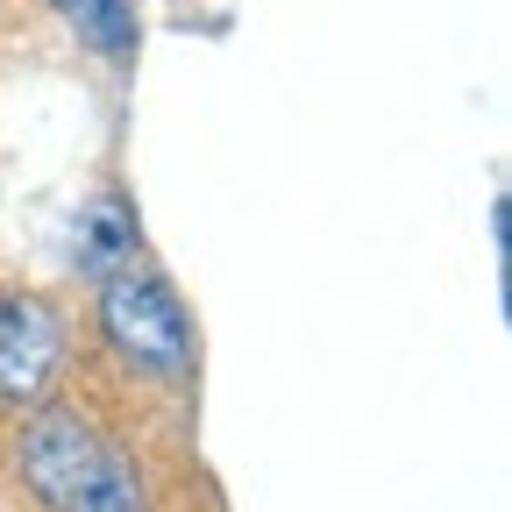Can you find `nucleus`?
<instances>
[{"instance_id": "3", "label": "nucleus", "mask_w": 512, "mask_h": 512, "mask_svg": "<svg viewBox=\"0 0 512 512\" xmlns=\"http://www.w3.org/2000/svg\"><path fill=\"white\" fill-rule=\"evenodd\" d=\"M64 320L36 292H0V406H43L64 377Z\"/></svg>"}, {"instance_id": "4", "label": "nucleus", "mask_w": 512, "mask_h": 512, "mask_svg": "<svg viewBox=\"0 0 512 512\" xmlns=\"http://www.w3.org/2000/svg\"><path fill=\"white\" fill-rule=\"evenodd\" d=\"M136 256H143V228H136V214H128L121 192H93V200H79V214H72V271L86 285L128 271Z\"/></svg>"}, {"instance_id": "5", "label": "nucleus", "mask_w": 512, "mask_h": 512, "mask_svg": "<svg viewBox=\"0 0 512 512\" xmlns=\"http://www.w3.org/2000/svg\"><path fill=\"white\" fill-rule=\"evenodd\" d=\"M50 8L79 29V43H93L100 57H136V0H50Z\"/></svg>"}, {"instance_id": "1", "label": "nucleus", "mask_w": 512, "mask_h": 512, "mask_svg": "<svg viewBox=\"0 0 512 512\" xmlns=\"http://www.w3.org/2000/svg\"><path fill=\"white\" fill-rule=\"evenodd\" d=\"M15 470L43 512H150L136 456L86 406H64V399L29 406L15 434Z\"/></svg>"}, {"instance_id": "2", "label": "nucleus", "mask_w": 512, "mask_h": 512, "mask_svg": "<svg viewBox=\"0 0 512 512\" xmlns=\"http://www.w3.org/2000/svg\"><path fill=\"white\" fill-rule=\"evenodd\" d=\"M93 320H100L107 356H114L128 377H143V384H192L200 335H192V313H185V299L171 292V278H157V271H143V264L100 278Z\"/></svg>"}]
</instances>
